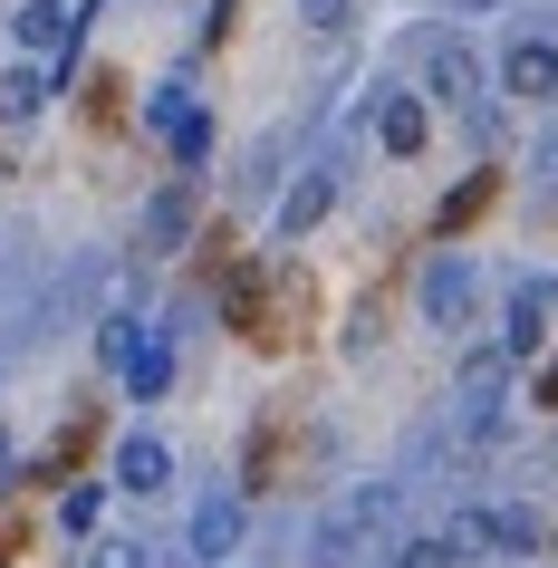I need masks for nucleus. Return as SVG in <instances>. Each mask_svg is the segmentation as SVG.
<instances>
[{"instance_id": "nucleus-10", "label": "nucleus", "mask_w": 558, "mask_h": 568, "mask_svg": "<svg viewBox=\"0 0 558 568\" xmlns=\"http://www.w3.org/2000/svg\"><path fill=\"white\" fill-rule=\"evenodd\" d=\"M558 308V280H529L520 300H510V318H500V357H539V328H549Z\"/></svg>"}, {"instance_id": "nucleus-15", "label": "nucleus", "mask_w": 558, "mask_h": 568, "mask_svg": "<svg viewBox=\"0 0 558 568\" xmlns=\"http://www.w3.org/2000/svg\"><path fill=\"white\" fill-rule=\"evenodd\" d=\"M97 520H106V481H68V491H59V530L68 539H97Z\"/></svg>"}, {"instance_id": "nucleus-7", "label": "nucleus", "mask_w": 558, "mask_h": 568, "mask_svg": "<svg viewBox=\"0 0 558 568\" xmlns=\"http://www.w3.org/2000/svg\"><path fill=\"white\" fill-rule=\"evenodd\" d=\"M10 39H20L30 59L59 68L68 49H78V20H68V0H20V10H10Z\"/></svg>"}, {"instance_id": "nucleus-11", "label": "nucleus", "mask_w": 558, "mask_h": 568, "mask_svg": "<svg viewBox=\"0 0 558 568\" xmlns=\"http://www.w3.org/2000/svg\"><path fill=\"white\" fill-rule=\"evenodd\" d=\"M174 376H183V357H174V337H145V347H135V357H125V376H116V386L135 395V405H164V395H174Z\"/></svg>"}, {"instance_id": "nucleus-9", "label": "nucleus", "mask_w": 558, "mask_h": 568, "mask_svg": "<svg viewBox=\"0 0 558 568\" xmlns=\"http://www.w3.org/2000/svg\"><path fill=\"white\" fill-rule=\"evenodd\" d=\"M164 481H174V444H164L154 424H135L116 444V491H164Z\"/></svg>"}, {"instance_id": "nucleus-22", "label": "nucleus", "mask_w": 558, "mask_h": 568, "mask_svg": "<svg viewBox=\"0 0 558 568\" xmlns=\"http://www.w3.org/2000/svg\"><path fill=\"white\" fill-rule=\"evenodd\" d=\"M395 568H453V539H405V549H395Z\"/></svg>"}, {"instance_id": "nucleus-4", "label": "nucleus", "mask_w": 558, "mask_h": 568, "mask_svg": "<svg viewBox=\"0 0 558 568\" xmlns=\"http://www.w3.org/2000/svg\"><path fill=\"white\" fill-rule=\"evenodd\" d=\"M500 376H510V357H500V347H471L463 376H453V386H463V395H453V424H463L471 444H491V434H500V395H510Z\"/></svg>"}, {"instance_id": "nucleus-13", "label": "nucleus", "mask_w": 558, "mask_h": 568, "mask_svg": "<svg viewBox=\"0 0 558 568\" xmlns=\"http://www.w3.org/2000/svg\"><path fill=\"white\" fill-rule=\"evenodd\" d=\"M491 549L500 559H539V549H549V520H539L529 501H500L491 510Z\"/></svg>"}, {"instance_id": "nucleus-23", "label": "nucleus", "mask_w": 558, "mask_h": 568, "mask_svg": "<svg viewBox=\"0 0 558 568\" xmlns=\"http://www.w3.org/2000/svg\"><path fill=\"white\" fill-rule=\"evenodd\" d=\"M529 395H539V405H558V366H549V376H539V386H529Z\"/></svg>"}, {"instance_id": "nucleus-12", "label": "nucleus", "mask_w": 558, "mask_h": 568, "mask_svg": "<svg viewBox=\"0 0 558 568\" xmlns=\"http://www.w3.org/2000/svg\"><path fill=\"white\" fill-rule=\"evenodd\" d=\"M193 241V183H164L145 203V251H183Z\"/></svg>"}, {"instance_id": "nucleus-19", "label": "nucleus", "mask_w": 558, "mask_h": 568, "mask_svg": "<svg viewBox=\"0 0 558 568\" xmlns=\"http://www.w3.org/2000/svg\"><path fill=\"white\" fill-rule=\"evenodd\" d=\"M164 154H174V174H203V164H212V116L174 125V135H164Z\"/></svg>"}, {"instance_id": "nucleus-5", "label": "nucleus", "mask_w": 558, "mask_h": 568, "mask_svg": "<svg viewBox=\"0 0 558 568\" xmlns=\"http://www.w3.org/2000/svg\"><path fill=\"white\" fill-rule=\"evenodd\" d=\"M241 530H251V510H241V491L222 481V491H203L193 520H183V559H193V568H222L241 549Z\"/></svg>"}, {"instance_id": "nucleus-2", "label": "nucleus", "mask_w": 558, "mask_h": 568, "mask_svg": "<svg viewBox=\"0 0 558 568\" xmlns=\"http://www.w3.org/2000/svg\"><path fill=\"white\" fill-rule=\"evenodd\" d=\"M366 135H376L395 164H414L424 154V135H434V106H424V88H405V78H385L376 97H366Z\"/></svg>"}, {"instance_id": "nucleus-16", "label": "nucleus", "mask_w": 558, "mask_h": 568, "mask_svg": "<svg viewBox=\"0 0 558 568\" xmlns=\"http://www.w3.org/2000/svg\"><path fill=\"white\" fill-rule=\"evenodd\" d=\"M193 116H203V106H193V88H183V78H164V88L145 97V125H154V135H174V125H193Z\"/></svg>"}, {"instance_id": "nucleus-17", "label": "nucleus", "mask_w": 558, "mask_h": 568, "mask_svg": "<svg viewBox=\"0 0 558 568\" xmlns=\"http://www.w3.org/2000/svg\"><path fill=\"white\" fill-rule=\"evenodd\" d=\"M88 568H154V539H125V530H97V539H88Z\"/></svg>"}, {"instance_id": "nucleus-14", "label": "nucleus", "mask_w": 558, "mask_h": 568, "mask_svg": "<svg viewBox=\"0 0 558 568\" xmlns=\"http://www.w3.org/2000/svg\"><path fill=\"white\" fill-rule=\"evenodd\" d=\"M49 88H59V78H49V68H39V59H20V68H10V78H0V125L39 116V106H49Z\"/></svg>"}, {"instance_id": "nucleus-8", "label": "nucleus", "mask_w": 558, "mask_h": 568, "mask_svg": "<svg viewBox=\"0 0 558 568\" xmlns=\"http://www.w3.org/2000/svg\"><path fill=\"white\" fill-rule=\"evenodd\" d=\"M327 203H337V174H327V164H308V174L280 193V222H270V232H280V241H308V232L327 222Z\"/></svg>"}, {"instance_id": "nucleus-3", "label": "nucleus", "mask_w": 558, "mask_h": 568, "mask_svg": "<svg viewBox=\"0 0 558 568\" xmlns=\"http://www.w3.org/2000/svg\"><path fill=\"white\" fill-rule=\"evenodd\" d=\"M471 300H481V270H471V251H434V261H424V280H414L424 328H463Z\"/></svg>"}, {"instance_id": "nucleus-6", "label": "nucleus", "mask_w": 558, "mask_h": 568, "mask_svg": "<svg viewBox=\"0 0 558 568\" xmlns=\"http://www.w3.org/2000/svg\"><path fill=\"white\" fill-rule=\"evenodd\" d=\"M500 97H520V106H558V39L549 30H520L510 49H500Z\"/></svg>"}, {"instance_id": "nucleus-21", "label": "nucleus", "mask_w": 558, "mask_h": 568, "mask_svg": "<svg viewBox=\"0 0 558 568\" xmlns=\"http://www.w3.org/2000/svg\"><path fill=\"white\" fill-rule=\"evenodd\" d=\"M298 20H308V30H318V39H337V30H347V20H356V0H298Z\"/></svg>"}, {"instance_id": "nucleus-20", "label": "nucleus", "mask_w": 558, "mask_h": 568, "mask_svg": "<svg viewBox=\"0 0 558 568\" xmlns=\"http://www.w3.org/2000/svg\"><path fill=\"white\" fill-rule=\"evenodd\" d=\"M443 539H453V559L491 549V510H453V520H443Z\"/></svg>"}, {"instance_id": "nucleus-18", "label": "nucleus", "mask_w": 558, "mask_h": 568, "mask_svg": "<svg viewBox=\"0 0 558 568\" xmlns=\"http://www.w3.org/2000/svg\"><path fill=\"white\" fill-rule=\"evenodd\" d=\"M135 347H145V318H135V308H116V318L97 328V357H106V366L125 376V357H135Z\"/></svg>"}, {"instance_id": "nucleus-1", "label": "nucleus", "mask_w": 558, "mask_h": 568, "mask_svg": "<svg viewBox=\"0 0 558 568\" xmlns=\"http://www.w3.org/2000/svg\"><path fill=\"white\" fill-rule=\"evenodd\" d=\"M414 68H424V106H434V97H443V106H481V78H491L453 30H424V39H414Z\"/></svg>"}]
</instances>
